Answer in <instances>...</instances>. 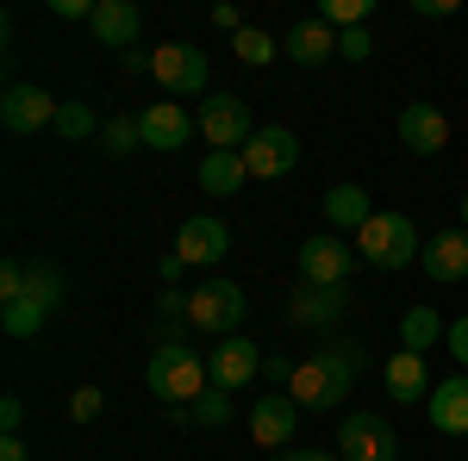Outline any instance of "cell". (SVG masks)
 <instances>
[{
	"label": "cell",
	"mask_w": 468,
	"mask_h": 461,
	"mask_svg": "<svg viewBox=\"0 0 468 461\" xmlns=\"http://www.w3.org/2000/svg\"><path fill=\"white\" fill-rule=\"evenodd\" d=\"M356 374H362V343L344 337V343H324V350L300 355L282 393H288L300 412H337V399H350Z\"/></svg>",
	"instance_id": "obj_1"
},
{
	"label": "cell",
	"mask_w": 468,
	"mask_h": 461,
	"mask_svg": "<svg viewBox=\"0 0 468 461\" xmlns=\"http://www.w3.org/2000/svg\"><path fill=\"white\" fill-rule=\"evenodd\" d=\"M57 306H63V268L57 262H32L19 299L0 306V324H6V337H37L44 324L57 319Z\"/></svg>",
	"instance_id": "obj_2"
},
{
	"label": "cell",
	"mask_w": 468,
	"mask_h": 461,
	"mask_svg": "<svg viewBox=\"0 0 468 461\" xmlns=\"http://www.w3.org/2000/svg\"><path fill=\"white\" fill-rule=\"evenodd\" d=\"M144 387L156 393V399H169V405H194L200 393L213 387V374H207V361L194 350H181V343H163V350L150 355V368H144Z\"/></svg>",
	"instance_id": "obj_3"
},
{
	"label": "cell",
	"mask_w": 468,
	"mask_h": 461,
	"mask_svg": "<svg viewBox=\"0 0 468 461\" xmlns=\"http://www.w3.org/2000/svg\"><path fill=\"white\" fill-rule=\"evenodd\" d=\"M419 249H425V237L412 231V218L406 213H375L368 225L356 231V256L368 262V268H406V262H419Z\"/></svg>",
	"instance_id": "obj_4"
},
{
	"label": "cell",
	"mask_w": 468,
	"mask_h": 461,
	"mask_svg": "<svg viewBox=\"0 0 468 461\" xmlns=\"http://www.w3.org/2000/svg\"><path fill=\"white\" fill-rule=\"evenodd\" d=\"M244 312H250V299H244L238 281H207V287L187 293V324L207 330V337H238Z\"/></svg>",
	"instance_id": "obj_5"
},
{
	"label": "cell",
	"mask_w": 468,
	"mask_h": 461,
	"mask_svg": "<svg viewBox=\"0 0 468 461\" xmlns=\"http://www.w3.org/2000/svg\"><path fill=\"white\" fill-rule=\"evenodd\" d=\"M150 75H156V88L169 94V100H194V94H207V50L200 44H156L150 50Z\"/></svg>",
	"instance_id": "obj_6"
},
{
	"label": "cell",
	"mask_w": 468,
	"mask_h": 461,
	"mask_svg": "<svg viewBox=\"0 0 468 461\" xmlns=\"http://www.w3.org/2000/svg\"><path fill=\"white\" fill-rule=\"evenodd\" d=\"M356 262H362L356 244H344L337 231H324V237H306V244L293 249V268H300V281H306V287H344Z\"/></svg>",
	"instance_id": "obj_7"
},
{
	"label": "cell",
	"mask_w": 468,
	"mask_h": 461,
	"mask_svg": "<svg viewBox=\"0 0 468 461\" xmlns=\"http://www.w3.org/2000/svg\"><path fill=\"white\" fill-rule=\"evenodd\" d=\"M337 461H399V436L381 412H350L337 430Z\"/></svg>",
	"instance_id": "obj_8"
},
{
	"label": "cell",
	"mask_w": 468,
	"mask_h": 461,
	"mask_svg": "<svg viewBox=\"0 0 468 461\" xmlns=\"http://www.w3.org/2000/svg\"><path fill=\"white\" fill-rule=\"evenodd\" d=\"M57 112H63V100H50L44 88H32V81H13V88L0 94V125H6L13 138L57 131Z\"/></svg>",
	"instance_id": "obj_9"
},
{
	"label": "cell",
	"mask_w": 468,
	"mask_h": 461,
	"mask_svg": "<svg viewBox=\"0 0 468 461\" xmlns=\"http://www.w3.org/2000/svg\"><path fill=\"white\" fill-rule=\"evenodd\" d=\"M194 125H200V138L213 143V150H244V143L256 138L250 100H238V94H213L207 107L194 112Z\"/></svg>",
	"instance_id": "obj_10"
},
{
	"label": "cell",
	"mask_w": 468,
	"mask_h": 461,
	"mask_svg": "<svg viewBox=\"0 0 468 461\" xmlns=\"http://www.w3.org/2000/svg\"><path fill=\"white\" fill-rule=\"evenodd\" d=\"M262 361H269V355L238 330V337H218V350H207V374H213L218 393H238V387H250L256 374H262Z\"/></svg>",
	"instance_id": "obj_11"
},
{
	"label": "cell",
	"mask_w": 468,
	"mask_h": 461,
	"mask_svg": "<svg viewBox=\"0 0 468 461\" xmlns=\"http://www.w3.org/2000/svg\"><path fill=\"white\" fill-rule=\"evenodd\" d=\"M293 162H300V143H293L288 125H256V138L244 143L250 181H282V175H293Z\"/></svg>",
	"instance_id": "obj_12"
},
{
	"label": "cell",
	"mask_w": 468,
	"mask_h": 461,
	"mask_svg": "<svg viewBox=\"0 0 468 461\" xmlns=\"http://www.w3.org/2000/svg\"><path fill=\"white\" fill-rule=\"evenodd\" d=\"M88 32L101 50H138V32H144V13H138V0H94V19H88Z\"/></svg>",
	"instance_id": "obj_13"
},
{
	"label": "cell",
	"mask_w": 468,
	"mask_h": 461,
	"mask_svg": "<svg viewBox=\"0 0 468 461\" xmlns=\"http://www.w3.org/2000/svg\"><path fill=\"white\" fill-rule=\"evenodd\" d=\"M293 430H300V405H293L288 393H269V399H256L250 405V443L256 449H288L293 443Z\"/></svg>",
	"instance_id": "obj_14"
},
{
	"label": "cell",
	"mask_w": 468,
	"mask_h": 461,
	"mask_svg": "<svg viewBox=\"0 0 468 461\" xmlns=\"http://www.w3.org/2000/svg\"><path fill=\"white\" fill-rule=\"evenodd\" d=\"M225 249H231V231H225V218H213V213L181 218V231H176V256H181V262H194V268H213Z\"/></svg>",
	"instance_id": "obj_15"
},
{
	"label": "cell",
	"mask_w": 468,
	"mask_h": 461,
	"mask_svg": "<svg viewBox=\"0 0 468 461\" xmlns=\"http://www.w3.org/2000/svg\"><path fill=\"white\" fill-rule=\"evenodd\" d=\"M344 306H350L344 287H306V281H300L288 293V324H293V330H324V324L344 319Z\"/></svg>",
	"instance_id": "obj_16"
},
{
	"label": "cell",
	"mask_w": 468,
	"mask_h": 461,
	"mask_svg": "<svg viewBox=\"0 0 468 461\" xmlns=\"http://www.w3.org/2000/svg\"><path fill=\"white\" fill-rule=\"evenodd\" d=\"M138 131H144V150H181L200 125L187 119L181 100H150V107L138 112Z\"/></svg>",
	"instance_id": "obj_17"
},
{
	"label": "cell",
	"mask_w": 468,
	"mask_h": 461,
	"mask_svg": "<svg viewBox=\"0 0 468 461\" xmlns=\"http://www.w3.org/2000/svg\"><path fill=\"white\" fill-rule=\"evenodd\" d=\"M399 143L412 150V156H437L443 143H450V119L431 107V100H412V107H399Z\"/></svg>",
	"instance_id": "obj_18"
},
{
	"label": "cell",
	"mask_w": 468,
	"mask_h": 461,
	"mask_svg": "<svg viewBox=\"0 0 468 461\" xmlns=\"http://www.w3.org/2000/svg\"><path fill=\"white\" fill-rule=\"evenodd\" d=\"M419 268H425L431 281H468V231H463V225H450V231L425 237Z\"/></svg>",
	"instance_id": "obj_19"
},
{
	"label": "cell",
	"mask_w": 468,
	"mask_h": 461,
	"mask_svg": "<svg viewBox=\"0 0 468 461\" xmlns=\"http://www.w3.org/2000/svg\"><path fill=\"white\" fill-rule=\"evenodd\" d=\"M425 418H431V430H443V436H468V374L437 381L431 399H425Z\"/></svg>",
	"instance_id": "obj_20"
},
{
	"label": "cell",
	"mask_w": 468,
	"mask_h": 461,
	"mask_svg": "<svg viewBox=\"0 0 468 461\" xmlns=\"http://www.w3.org/2000/svg\"><path fill=\"white\" fill-rule=\"evenodd\" d=\"M194 181H200V194L231 200V194L250 181V169H244V150H207V156H200V169H194Z\"/></svg>",
	"instance_id": "obj_21"
},
{
	"label": "cell",
	"mask_w": 468,
	"mask_h": 461,
	"mask_svg": "<svg viewBox=\"0 0 468 461\" xmlns=\"http://www.w3.org/2000/svg\"><path fill=\"white\" fill-rule=\"evenodd\" d=\"M388 399H399V405H425V399H431V368H425V355H412V350L388 355Z\"/></svg>",
	"instance_id": "obj_22"
},
{
	"label": "cell",
	"mask_w": 468,
	"mask_h": 461,
	"mask_svg": "<svg viewBox=\"0 0 468 461\" xmlns=\"http://www.w3.org/2000/svg\"><path fill=\"white\" fill-rule=\"evenodd\" d=\"M331 57H337V32L324 26L319 13H313V19H300V26H288V63L319 69V63H331Z\"/></svg>",
	"instance_id": "obj_23"
},
{
	"label": "cell",
	"mask_w": 468,
	"mask_h": 461,
	"mask_svg": "<svg viewBox=\"0 0 468 461\" xmlns=\"http://www.w3.org/2000/svg\"><path fill=\"white\" fill-rule=\"evenodd\" d=\"M324 218H331V231L344 237V231H362V225L375 218V206H368V194H362L356 181H331V187H324Z\"/></svg>",
	"instance_id": "obj_24"
},
{
	"label": "cell",
	"mask_w": 468,
	"mask_h": 461,
	"mask_svg": "<svg viewBox=\"0 0 468 461\" xmlns=\"http://www.w3.org/2000/svg\"><path fill=\"white\" fill-rule=\"evenodd\" d=\"M443 330H450V324H437L431 306H406V312H399V350L425 355V350H437V337H443Z\"/></svg>",
	"instance_id": "obj_25"
},
{
	"label": "cell",
	"mask_w": 468,
	"mask_h": 461,
	"mask_svg": "<svg viewBox=\"0 0 468 461\" xmlns=\"http://www.w3.org/2000/svg\"><path fill=\"white\" fill-rule=\"evenodd\" d=\"M57 138H69V143L101 138V119H94V107H88V100H63V112H57Z\"/></svg>",
	"instance_id": "obj_26"
},
{
	"label": "cell",
	"mask_w": 468,
	"mask_h": 461,
	"mask_svg": "<svg viewBox=\"0 0 468 461\" xmlns=\"http://www.w3.org/2000/svg\"><path fill=\"white\" fill-rule=\"evenodd\" d=\"M231 50H238V63H250V69H269V63H275V37L256 32V26H244V32L231 37Z\"/></svg>",
	"instance_id": "obj_27"
},
{
	"label": "cell",
	"mask_w": 468,
	"mask_h": 461,
	"mask_svg": "<svg viewBox=\"0 0 468 461\" xmlns=\"http://www.w3.org/2000/svg\"><path fill=\"white\" fill-rule=\"evenodd\" d=\"M368 13H375V0H324L319 6V19L331 26V32H356Z\"/></svg>",
	"instance_id": "obj_28"
},
{
	"label": "cell",
	"mask_w": 468,
	"mask_h": 461,
	"mask_svg": "<svg viewBox=\"0 0 468 461\" xmlns=\"http://www.w3.org/2000/svg\"><path fill=\"white\" fill-rule=\"evenodd\" d=\"M138 143H144L138 119H107V125H101V150H107V156H132Z\"/></svg>",
	"instance_id": "obj_29"
},
{
	"label": "cell",
	"mask_w": 468,
	"mask_h": 461,
	"mask_svg": "<svg viewBox=\"0 0 468 461\" xmlns=\"http://www.w3.org/2000/svg\"><path fill=\"white\" fill-rule=\"evenodd\" d=\"M225 418H231V405H225V393H218V387H207L200 399H194V405H187V424H207V430H218Z\"/></svg>",
	"instance_id": "obj_30"
},
{
	"label": "cell",
	"mask_w": 468,
	"mask_h": 461,
	"mask_svg": "<svg viewBox=\"0 0 468 461\" xmlns=\"http://www.w3.org/2000/svg\"><path fill=\"white\" fill-rule=\"evenodd\" d=\"M101 405H107V393H101V387H75L69 393V418H75V424H94Z\"/></svg>",
	"instance_id": "obj_31"
},
{
	"label": "cell",
	"mask_w": 468,
	"mask_h": 461,
	"mask_svg": "<svg viewBox=\"0 0 468 461\" xmlns=\"http://www.w3.org/2000/svg\"><path fill=\"white\" fill-rule=\"evenodd\" d=\"M26 275H32V262H26V256H6V262H0V306H6V299H19Z\"/></svg>",
	"instance_id": "obj_32"
},
{
	"label": "cell",
	"mask_w": 468,
	"mask_h": 461,
	"mask_svg": "<svg viewBox=\"0 0 468 461\" xmlns=\"http://www.w3.org/2000/svg\"><path fill=\"white\" fill-rule=\"evenodd\" d=\"M337 57H344V63H368V57H375V37L362 32H337Z\"/></svg>",
	"instance_id": "obj_33"
},
{
	"label": "cell",
	"mask_w": 468,
	"mask_h": 461,
	"mask_svg": "<svg viewBox=\"0 0 468 461\" xmlns=\"http://www.w3.org/2000/svg\"><path fill=\"white\" fill-rule=\"evenodd\" d=\"M443 350H450V355L468 368V312H463V319H450V330H443Z\"/></svg>",
	"instance_id": "obj_34"
},
{
	"label": "cell",
	"mask_w": 468,
	"mask_h": 461,
	"mask_svg": "<svg viewBox=\"0 0 468 461\" xmlns=\"http://www.w3.org/2000/svg\"><path fill=\"white\" fill-rule=\"evenodd\" d=\"M19 424H26V399H13V393H6V399H0V430H6V436H19Z\"/></svg>",
	"instance_id": "obj_35"
},
{
	"label": "cell",
	"mask_w": 468,
	"mask_h": 461,
	"mask_svg": "<svg viewBox=\"0 0 468 461\" xmlns=\"http://www.w3.org/2000/svg\"><path fill=\"white\" fill-rule=\"evenodd\" d=\"M57 19H94V0H50Z\"/></svg>",
	"instance_id": "obj_36"
},
{
	"label": "cell",
	"mask_w": 468,
	"mask_h": 461,
	"mask_svg": "<svg viewBox=\"0 0 468 461\" xmlns=\"http://www.w3.org/2000/svg\"><path fill=\"white\" fill-rule=\"evenodd\" d=\"M412 13H419V19H450L456 0H412Z\"/></svg>",
	"instance_id": "obj_37"
},
{
	"label": "cell",
	"mask_w": 468,
	"mask_h": 461,
	"mask_svg": "<svg viewBox=\"0 0 468 461\" xmlns=\"http://www.w3.org/2000/svg\"><path fill=\"white\" fill-rule=\"evenodd\" d=\"M213 26H218V32H231V37L244 32V19H238V6H213Z\"/></svg>",
	"instance_id": "obj_38"
},
{
	"label": "cell",
	"mask_w": 468,
	"mask_h": 461,
	"mask_svg": "<svg viewBox=\"0 0 468 461\" xmlns=\"http://www.w3.org/2000/svg\"><path fill=\"white\" fill-rule=\"evenodd\" d=\"M269 461H337V456H324V449H282V456H269Z\"/></svg>",
	"instance_id": "obj_39"
},
{
	"label": "cell",
	"mask_w": 468,
	"mask_h": 461,
	"mask_svg": "<svg viewBox=\"0 0 468 461\" xmlns=\"http://www.w3.org/2000/svg\"><path fill=\"white\" fill-rule=\"evenodd\" d=\"M0 461H32V456H26V443H19V436H0Z\"/></svg>",
	"instance_id": "obj_40"
},
{
	"label": "cell",
	"mask_w": 468,
	"mask_h": 461,
	"mask_svg": "<svg viewBox=\"0 0 468 461\" xmlns=\"http://www.w3.org/2000/svg\"><path fill=\"white\" fill-rule=\"evenodd\" d=\"M463 231H468V194H463Z\"/></svg>",
	"instance_id": "obj_41"
}]
</instances>
